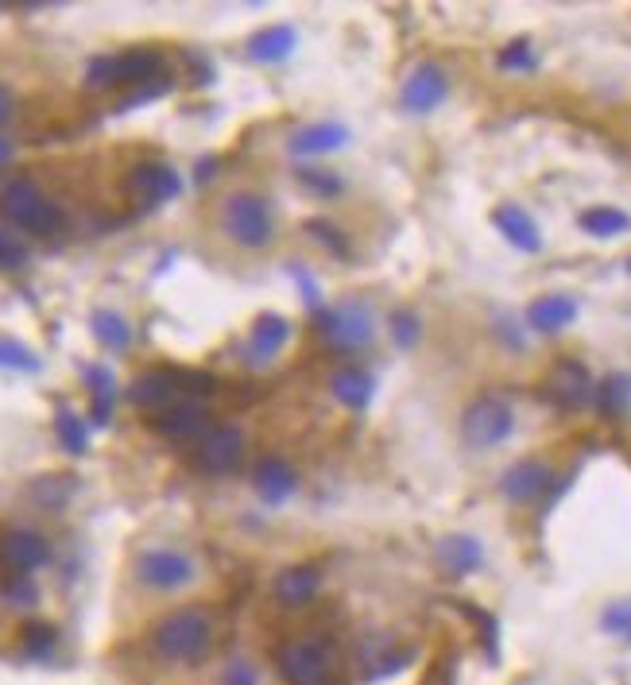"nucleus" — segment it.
<instances>
[{
	"mask_svg": "<svg viewBox=\"0 0 631 685\" xmlns=\"http://www.w3.org/2000/svg\"><path fill=\"white\" fill-rule=\"evenodd\" d=\"M198 461L210 473H233L244 461V434L236 426H210L198 438Z\"/></svg>",
	"mask_w": 631,
	"mask_h": 685,
	"instance_id": "f8f14e48",
	"label": "nucleus"
},
{
	"mask_svg": "<svg viewBox=\"0 0 631 685\" xmlns=\"http://www.w3.org/2000/svg\"><path fill=\"white\" fill-rule=\"evenodd\" d=\"M628 396H631V383L623 380V376H612V380L600 388V407H604V414H620L623 407H628Z\"/></svg>",
	"mask_w": 631,
	"mask_h": 685,
	"instance_id": "f704fd0d",
	"label": "nucleus"
},
{
	"mask_svg": "<svg viewBox=\"0 0 631 685\" xmlns=\"http://www.w3.org/2000/svg\"><path fill=\"white\" fill-rule=\"evenodd\" d=\"M194 577L198 561L182 550H171V546H156V550H144L136 558V581L148 592H179L194 584Z\"/></svg>",
	"mask_w": 631,
	"mask_h": 685,
	"instance_id": "20e7f679",
	"label": "nucleus"
},
{
	"mask_svg": "<svg viewBox=\"0 0 631 685\" xmlns=\"http://www.w3.org/2000/svg\"><path fill=\"white\" fill-rule=\"evenodd\" d=\"M151 426L164 438H202L206 430H210V419H206L202 407L187 399V403H171V407H164V411H156Z\"/></svg>",
	"mask_w": 631,
	"mask_h": 685,
	"instance_id": "f3484780",
	"label": "nucleus"
},
{
	"mask_svg": "<svg viewBox=\"0 0 631 685\" xmlns=\"http://www.w3.org/2000/svg\"><path fill=\"white\" fill-rule=\"evenodd\" d=\"M349 144V128L334 125V120H318V125H306L291 136V151L295 156H329V151L345 148Z\"/></svg>",
	"mask_w": 631,
	"mask_h": 685,
	"instance_id": "412c9836",
	"label": "nucleus"
},
{
	"mask_svg": "<svg viewBox=\"0 0 631 685\" xmlns=\"http://www.w3.org/2000/svg\"><path fill=\"white\" fill-rule=\"evenodd\" d=\"M515 430V411L496 396L473 399L461 414V438H465L473 450H492V445H504Z\"/></svg>",
	"mask_w": 631,
	"mask_h": 685,
	"instance_id": "39448f33",
	"label": "nucleus"
},
{
	"mask_svg": "<svg viewBox=\"0 0 631 685\" xmlns=\"http://www.w3.org/2000/svg\"><path fill=\"white\" fill-rule=\"evenodd\" d=\"M175 380H179L182 396H213V388H218L210 372H194V368H175Z\"/></svg>",
	"mask_w": 631,
	"mask_h": 685,
	"instance_id": "72a5a7b5",
	"label": "nucleus"
},
{
	"mask_svg": "<svg viewBox=\"0 0 631 685\" xmlns=\"http://www.w3.org/2000/svg\"><path fill=\"white\" fill-rule=\"evenodd\" d=\"M128 190H133L140 202L159 205V202H171V198L179 194L182 179H179V171L167 164H140L133 175H128Z\"/></svg>",
	"mask_w": 631,
	"mask_h": 685,
	"instance_id": "4468645a",
	"label": "nucleus"
},
{
	"mask_svg": "<svg viewBox=\"0 0 631 685\" xmlns=\"http://www.w3.org/2000/svg\"><path fill=\"white\" fill-rule=\"evenodd\" d=\"M12 159V140H4V136H0V167L9 164Z\"/></svg>",
	"mask_w": 631,
	"mask_h": 685,
	"instance_id": "79ce46f5",
	"label": "nucleus"
},
{
	"mask_svg": "<svg viewBox=\"0 0 631 685\" xmlns=\"http://www.w3.org/2000/svg\"><path fill=\"white\" fill-rule=\"evenodd\" d=\"M298 175H303V182H311L314 190H322V198H329L334 190H341V182H337L329 171H298Z\"/></svg>",
	"mask_w": 631,
	"mask_h": 685,
	"instance_id": "ea45409f",
	"label": "nucleus"
},
{
	"mask_svg": "<svg viewBox=\"0 0 631 685\" xmlns=\"http://www.w3.org/2000/svg\"><path fill=\"white\" fill-rule=\"evenodd\" d=\"M318 592H322L318 566H287L272 584V597L280 608H306L318 600Z\"/></svg>",
	"mask_w": 631,
	"mask_h": 685,
	"instance_id": "ddd939ff",
	"label": "nucleus"
},
{
	"mask_svg": "<svg viewBox=\"0 0 631 685\" xmlns=\"http://www.w3.org/2000/svg\"><path fill=\"white\" fill-rule=\"evenodd\" d=\"M20 646H24L32 658H51L59 646V631L51 623H28L24 635H20Z\"/></svg>",
	"mask_w": 631,
	"mask_h": 685,
	"instance_id": "c85d7f7f",
	"label": "nucleus"
},
{
	"mask_svg": "<svg viewBox=\"0 0 631 685\" xmlns=\"http://www.w3.org/2000/svg\"><path fill=\"white\" fill-rule=\"evenodd\" d=\"M419 334H422V326H419V318H414V314L403 310V314H396V318H391V337H396L399 349H414Z\"/></svg>",
	"mask_w": 631,
	"mask_h": 685,
	"instance_id": "c9c22d12",
	"label": "nucleus"
},
{
	"mask_svg": "<svg viewBox=\"0 0 631 685\" xmlns=\"http://www.w3.org/2000/svg\"><path fill=\"white\" fill-rule=\"evenodd\" d=\"M295 43H298L295 28L275 24V28H267V32L252 35V40H249V55L256 59V63H283V59L295 51Z\"/></svg>",
	"mask_w": 631,
	"mask_h": 685,
	"instance_id": "393cba45",
	"label": "nucleus"
},
{
	"mask_svg": "<svg viewBox=\"0 0 631 685\" xmlns=\"http://www.w3.org/2000/svg\"><path fill=\"white\" fill-rule=\"evenodd\" d=\"M0 368H9V372H40V360L17 341H0Z\"/></svg>",
	"mask_w": 631,
	"mask_h": 685,
	"instance_id": "473e14b6",
	"label": "nucleus"
},
{
	"mask_svg": "<svg viewBox=\"0 0 631 685\" xmlns=\"http://www.w3.org/2000/svg\"><path fill=\"white\" fill-rule=\"evenodd\" d=\"M55 430H59V438H63V445L71 453L86 450V426H82V419L74 411H66V407H63V411L55 414Z\"/></svg>",
	"mask_w": 631,
	"mask_h": 685,
	"instance_id": "7c9ffc66",
	"label": "nucleus"
},
{
	"mask_svg": "<svg viewBox=\"0 0 631 685\" xmlns=\"http://www.w3.org/2000/svg\"><path fill=\"white\" fill-rule=\"evenodd\" d=\"M577 318V303L569 295H543L527 306V326L538 334H558Z\"/></svg>",
	"mask_w": 631,
	"mask_h": 685,
	"instance_id": "4be33fe9",
	"label": "nucleus"
},
{
	"mask_svg": "<svg viewBox=\"0 0 631 685\" xmlns=\"http://www.w3.org/2000/svg\"><path fill=\"white\" fill-rule=\"evenodd\" d=\"M0 597H4V604H12V608H32L35 600H40V592H35L32 577H4Z\"/></svg>",
	"mask_w": 631,
	"mask_h": 685,
	"instance_id": "2f4dec72",
	"label": "nucleus"
},
{
	"mask_svg": "<svg viewBox=\"0 0 631 685\" xmlns=\"http://www.w3.org/2000/svg\"><path fill=\"white\" fill-rule=\"evenodd\" d=\"M604 628L616 631V635H628L631 639V604H612L604 612Z\"/></svg>",
	"mask_w": 631,
	"mask_h": 685,
	"instance_id": "58836bf2",
	"label": "nucleus"
},
{
	"mask_svg": "<svg viewBox=\"0 0 631 685\" xmlns=\"http://www.w3.org/2000/svg\"><path fill=\"white\" fill-rule=\"evenodd\" d=\"M0 213H4L12 225L28 229V233H40V236L55 233V229L63 225V210H59L55 202H48L32 182H12V187H4V194H0Z\"/></svg>",
	"mask_w": 631,
	"mask_h": 685,
	"instance_id": "423d86ee",
	"label": "nucleus"
},
{
	"mask_svg": "<svg viewBox=\"0 0 631 685\" xmlns=\"http://www.w3.org/2000/svg\"><path fill=\"white\" fill-rule=\"evenodd\" d=\"M492 225L499 229V236H504L512 249H519V252H538V249H543L538 225L530 221L527 210H519V205H496V213H492Z\"/></svg>",
	"mask_w": 631,
	"mask_h": 685,
	"instance_id": "a211bd4d",
	"label": "nucleus"
},
{
	"mask_svg": "<svg viewBox=\"0 0 631 685\" xmlns=\"http://www.w3.org/2000/svg\"><path fill=\"white\" fill-rule=\"evenodd\" d=\"M329 391H334L337 403L353 407V411H365V407L372 403L376 380L368 372H360V368H341V372L329 380Z\"/></svg>",
	"mask_w": 631,
	"mask_h": 685,
	"instance_id": "b1692460",
	"label": "nucleus"
},
{
	"mask_svg": "<svg viewBox=\"0 0 631 685\" xmlns=\"http://www.w3.org/2000/svg\"><path fill=\"white\" fill-rule=\"evenodd\" d=\"M445 94H450V78H445V71L434 63H422L419 71L403 82L399 105H403L411 117H427V113H434L438 105L445 102Z\"/></svg>",
	"mask_w": 631,
	"mask_h": 685,
	"instance_id": "9d476101",
	"label": "nucleus"
},
{
	"mask_svg": "<svg viewBox=\"0 0 631 685\" xmlns=\"http://www.w3.org/2000/svg\"><path fill=\"white\" fill-rule=\"evenodd\" d=\"M51 561V546L35 530H4L0 535V569L4 577H32Z\"/></svg>",
	"mask_w": 631,
	"mask_h": 685,
	"instance_id": "1a4fd4ad",
	"label": "nucleus"
},
{
	"mask_svg": "<svg viewBox=\"0 0 631 685\" xmlns=\"http://www.w3.org/2000/svg\"><path fill=\"white\" fill-rule=\"evenodd\" d=\"M318 329L341 352H353V349L372 345L376 318H372V310H368L365 303H341V306H329V310L318 314Z\"/></svg>",
	"mask_w": 631,
	"mask_h": 685,
	"instance_id": "6e6552de",
	"label": "nucleus"
},
{
	"mask_svg": "<svg viewBox=\"0 0 631 685\" xmlns=\"http://www.w3.org/2000/svg\"><path fill=\"white\" fill-rule=\"evenodd\" d=\"M275 670L287 685H329V677H334V646L318 635H295L280 643Z\"/></svg>",
	"mask_w": 631,
	"mask_h": 685,
	"instance_id": "f03ea898",
	"label": "nucleus"
},
{
	"mask_svg": "<svg viewBox=\"0 0 631 685\" xmlns=\"http://www.w3.org/2000/svg\"><path fill=\"white\" fill-rule=\"evenodd\" d=\"M218 685H267V682H264V670H260L256 658H249V654H233V658H225V666L218 670Z\"/></svg>",
	"mask_w": 631,
	"mask_h": 685,
	"instance_id": "bb28decb",
	"label": "nucleus"
},
{
	"mask_svg": "<svg viewBox=\"0 0 631 685\" xmlns=\"http://www.w3.org/2000/svg\"><path fill=\"white\" fill-rule=\"evenodd\" d=\"M252 484H256V492L267 499V504H283V499L291 496V492L298 488V473L287 465V461L280 457H267L256 465V473H252Z\"/></svg>",
	"mask_w": 631,
	"mask_h": 685,
	"instance_id": "5701e85b",
	"label": "nucleus"
},
{
	"mask_svg": "<svg viewBox=\"0 0 631 685\" xmlns=\"http://www.w3.org/2000/svg\"><path fill=\"white\" fill-rule=\"evenodd\" d=\"M28 252L20 241H12L9 233H0V267H9V272H17V267H24Z\"/></svg>",
	"mask_w": 631,
	"mask_h": 685,
	"instance_id": "4c0bfd02",
	"label": "nucleus"
},
{
	"mask_svg": "<svg viewBox=\"0 0 631 685\" xmlns=\"http://www.w3.org/2000/svg\"><path fill=\"white\" fill-rule=\"evenodd\" d=\"M164 71V55L159 51H125V55H109V59H94L90 63L86 82L90 86H144L156 74Z\"/></svg>",
	"mask_w": 631,
	"mask_h": 685,
	"instance_id": "0eeeda50",
	"label": "nucleus"
},
{
	"mask_svg": "<svg viewBox=\"0 0 631 685\" xmlns=\"http://www.w3.org/2000/svg\"><path fill=\"white\" fill-rule=\"evenodd\" d=\"M287 337H291L287 318H280V314H264V318L252 326L249 341H244V360H249V365H267V360H275L283 352Z\"/></svg>",
	"mask_w": 631,
	"mask_h": 685,
	"instance_id": "2eb2a0df",
	"label": "nucleus"
},
{
	"mask_svg": "<svg viewBox=\"0 0 631 685\" xmlns=\"http://www.w3.org/2000/svg\"><path fill=\"white\" fill-rule=\"evenodd\" d=\"M499 66H504V71H530V66H535V55H530L527 40H515L512 48L499 55Z\"/></svg>",
	"mask_w": 631,
	"mask_h": 685,
	"instance_id": "e433bc0d",
	"label": "nucleus"
},
{
	"mask_svg": "<svg viewBox=\"0 0 631 685\" xmlns=\"http://www.w3.org/2000/svg\"><path fill=\"white\" fill-rule=\"evenodd\" d=\"M94 334H97V341H105L109 349H125V345L133 341V329H128V322L120 318V314H94Z\"/></svg>",
	"mask_w": 631,
	"mask_h": 685,
	"instance_id": "c756f323",
	"label": "nucleus"
},
{
	"mask_svg": "<svg viewBox=\"0 0 631 685\" xmlns=\"http://www.w3.org/2000/svg\"><path fill=\"white\" fill-rule=\"evenodd\" d=\"M86 383L90 391H94V419L97 422H109V411H113V372L102 365H90L86 368Z\"/></svg>",
	"mask_w": 631,
	"mask_h": 685,
	"instance_id": "cd10ccee",
	"label": "nucleus"
},
{
	"mask_svg": "<svg viewBox=\"0 0 631 685\" xmlns=\"http://www.w3.org/2000/svg\"><path fill=\"white\" fill-rule=\"evenodd\" d=\"M179 380H175V368H151L144 372L140 380L133 383V403L136 407H148V411H164L179 399Z\"/></svg>",
	"mask_w": 631,
	"mask_h": 685,
	"instance_id": "aec40b11",
	"label": "nucleus"
},
{
	"mask_svg": "<svg viewBox=\"0 0 631 685\" xmlns=\"http://www.w3.org/2000/svg\"><path fill=\"white\" fill-rule=\"evenodd\" d=\"M438 566L445 569L450 577H465L476 573L484 566V550L473 535H445L438 542Z\"/></svg>",
	"mask_w": 631,
	"mask_h": 685,
	"instance_id": "6ab92c4d",
	"label": "nucleus"
},
{
	"mask_svg": "<svg viewBox=\"0 0 631 685\" xmlns=\"http://www.w3.org/2000/svg\"><path fill=\"white\" fill-rule=\"evenodd\" d=\"M581 229L589 236H620L631 229V218L620 210H612V205H592V210L581 213Z\"/></svg>",
	"mask_w": 631,
	"mask_h": 685,
	"instance_id": "a878e982",
	"label": "nucleus"
},
{
	"mask_svg": "<svg viewBox=\"0 0 631 685\" xmlns=\"http://www.w3.org/2000/svg\"><path fill=\"white\" fill-rule=\"evenodd\" d=\"M592 396V376L577 360H558L550 372V399L561 407H581Z\"/></svg>",
	"mask_w": 631,
	"mask_h": 685,
	"instance_id": "dca6fc26",
	"label": "nucleus"
},
{
	"mask_svg": "<svg viewBox=\"0 0 631 685\" xmlns=\"http://www.w3.org/2000/svg\"><path fill=\"white\" fill-rule=\"evenodd\" d=\"M554 484V465L546 457H527L519 465H512L499 481V492H504L512 504H535L550 492Z\"/></svg>",
	"mask_w": 631,
	"mask_h": 685,
	"instance_id": "9b49d317",
	"label": "nucleus"
},
{
	"mask_svg": "<svg viewBox=\"0 0 631 685\" xmlns=\"http://www.w3.org/2000/svg\"><path fill=\"white\" fill-rule=\"evenodd\" d=\"M9 113H12V94L4 86H0V125L9 120Z\"/></svg>",
	"mask_w": 631,
	"mask_h": 685,
	"instance_id": "a19ab883",
	"label": "nucleus"
},
{
	"mask_svg": "<svg viewBox=\"0 0 631 685\" xmlns=\"http://www.w3.org/2000/svg\"><path fill=\"white\" fill-rule=\"evenodd\" d=\"M221 225L241 249H264L275 236V213L256 190H236L221 205Z\"/></svg>",
	"mask_w": 631,
	"mask_h": 685,
	"instance_id": "7ed1b4c3",
	"label": "nucleus"
},
{
	"mask_svg": "<svg viewBox=\"0 0 631 685\" xmlns=\"http://www.w3.org/2000/svg\"><path fill=\"white\" fill-rule=\"evenodd\" d=\"M213 635H218V623H213L210 608L187 604L167 612L151 628V651L156 658L175 662V666H198L213 651Z\"/></svg>",
	"mask_w": 631,
	"mask_h": 685,
	"instance_id": "f257e3e1",
	"label": "nucleus"
}]
</instances>
